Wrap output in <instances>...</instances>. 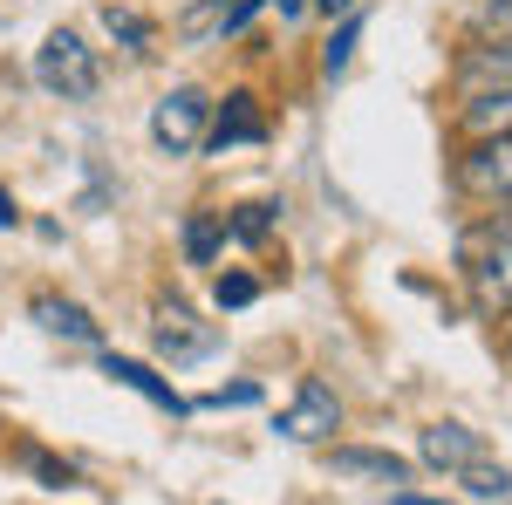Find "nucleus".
Masks as SVG:
<instances>
[{
    "label": "nucleus",
    "instance_id": "nucleus-1",
    "mask_svg": "<svg viewBox=\"0 0 512 505\" xmlns=\"http://www.w3.org/2000/svg\"><path fill=\"white\" fill-rule=\"evenodd\" d=\"M35 82L48 89V96H62V103H89V96H96V82H103L96 48H89L76 28H55V35L35 48Z\"/></svg>",
    "mask_w": 512,
    "mask_h": 505
},
{
    "label": "nucleus",
    "instance_id": "nucleus-2",
    "mask_svg": "<svg viewBox=\"0 0 512 505\" xmlns=\"http://www.w3.org/2000/svg\"><path fill=\"white\" fill-rule=\"evenodd\" d=\"M465 280L485 314H512V219L465 246Z\"/></svg>",
    "mask_w": 512,
    "mask_h": 505
},
{
    "label": "nucleus",
    "instance_id": "nucleus-3",
    "mask_svg": "<svg viewBox=\"0 0 512 505\" xmlns=\"http://www.w3.org/2000/svg\"><path fill=\"white\" fill-rule=\"evenodd\" d=\"M205 117H212V103H205V89L192 82H178L171 96H158V110H151V144L171 157H185L205 144Z\"/></svg>",
    "mask_w": 512,
    "mask_h": 505
},
{
    "label": "nucleus",
    "instance_id": "nucleus-4",
    "mask_svg": "<svg viewBox=\"0 0 512 505\" xmlns=\"http://www.w3.org/2000/svg\"><path fill=\"white\" fill-rule=\"evenodd\" d=\"M335 430H342V403H335V389L321 383V376H301L294 403L280 410V437H294V444H328Z\"/></svg>",
    "mask_w": 512,
    "mask_h": 505
},
{
    "label": "nucleus",
    "instance_id": "nucleus-5",
    "mask_svg": "<svg viewBox=\"0 0 512 505\" xmlns=\"http://www.w3.org/2000/svg\"><path fill=\"white\" fill-rule=\"evenodd\" d=\"M458 185L472 198H512V130L472 137V151L458 157Z\"/></svg>",
    "mask_w": 512,
    "mask_h": 505
},
{
    "label": "nucleus",
    "instance_id": "nucleus-6",
    "mask_svg": "<svg viewBox=\"0 0 512 505\" xmlns=\"http://www.w3.org/2000/svg\"><path fill=\"white\" fill-rule=\"evenodd\" d=\"M158 355L164 362H205V355L219 349V328H205L185 301H158Z\"/></svg>",
    "mask_w": 512,
    "mask_h": 505
},
{
    "label": "nucleus",
    "instance_id": "nucleus-7",
    "mask_svg": "<svg viewBox=\"0 0 512 505\" xmlns=\"http://www.w3.org/2000/svg\"><path fill=\"white\" fill-rule=\"evenodd\" d=\"M267 137V110H260V96L253 89H233L226 103H219V117H212V130H205V151H233V144H260Z\"/></svg>",
    "mask_w": 512,
    "mask_h": 505
},
{
    "label": "nucleus",
    "instance_id": "nucleus-8",
    "mask_svg": "<svg viewBox=\"0 0 512 505\" xmlns=\"http://www.w3.org/2000/svg\"><path fill=\"white\" fill-rule=\"evenodd\" d=\"M417 458H424L431 471H444V478H458L465 465L485 458V444H478V430H465V424H431L424 444H417Z\"/></svg>",
    "mask_w": 512,
    "mask_h": 505
},
{
    "label": "nucleus",
    "instance_id": "nucleus-9",
    "mask_svg": "<svg viewBox=\"0 0 512 505\" xmlns=\"http://www.w3.org/2000/svg\"><path fill=\"white\" fill-rule=\"evenodd\" d=\"M328 471L335 478H369V485H390V492H403L410 485V458H396V451H328Z\"/></svg>",
    "mask_w": 512,
    "mask_h": 505
},
{
    "label": "nucleus",
    "instance_id": "nucleus-10",
    "mask_svg": "<svg viewBox=\"0 0 512 505\" xmlns=\"http://www.w3.org/2000/svg\"><path fill=\"white\" fill-rule=\"evenodd\" d=\"M103 376H110V383H123V389H137L144 403H158V410H171V417H185V396L164 383L158 369H144V362H130V355H103Z\"/></svg>",
    "mask_w": 512,
    "mask_h": 505
},
{
    "label": "nucleus",
    "instance_id": "nucleus-11",
    "mask_svg": "<svg viewBox=\"0 0 512 505\" xmlns=\"http://www.w3.org/2000/svg\"><path fill=\"white\" fill-rule=\"evenodd\" d=\"M458 130H465V137L512 130V82H499V89H478V96H458Z\"/></svg>",
    "mask_w": 512,
    "mask_h": 505
},
{
    "label": "nucleus",
    "instance_id": "nucleus-12",
    "mask_svg": "<svg viewBox=\"0 0 512 505\" xmlns=\"http://www.w3.org/2000/svg\"><path fill=\"white\" fill-rule=\"evenodd\" d=\"M35 321L48 328V335H62V342H96V321H89V308H76V301L41 294V301H35Z\"/></svg>",
    "mask_w": 512,
    "mask_h": 505
},
{
    "label": "nucleus",
    "instance_id": "nucleus-13",
    "mask_svg": "<svg viewBox=\"0 0 512 505\" xmlns=\"http://www.w3.org/2000/svg\"><path fill=\"white\" fill-rule=\"evenodd\" d=\"M219 246H226V212H192V219H185V253L205 267Z\"/></svg>",
    "mask_w": 512,
    "mask_h": 505
},
{
    "label": "nucleus",
    "instance_id": "nucleus-14",
    "mask_svg": "<svg viewBox=\"0 0 512 505\" xmlns=\"http://www.w3.org/2000/svg\"><path fill=\"white\" fill-rule=\"evenodd\" d=\"M103 28H110L130 55H151V21H144L137 7H117V0H110V7H103Z\"/></svg>",
    "mask_w": 512,
    "mask_h": 505
},
{
    "label": "nucleus",
    "instance_id": "nucleus-15",
    "mask_svg": "<svg viewBox=\"0 0 512 505\" xmlns=\"http://www.w3.org/2000/svg\"><path fill=\"white\" fill-rule=\"evenodd\" d=\"M458 485H465L472 499H512V471H506V465H492V458L465 465V471H458Z\"/></svg>",
    "mask_w": 512,
    "mask_h": 505
},
{
    "label": "nucleus",
    "instance_id": "nucleus-16",
    "mask_svg": "<svg viewBox=\"0 0 512 505\" xmlns=\"http://www.w3.org/2000/svg\"><path fill=\"white\" fill-rule=\"evenodd\" d=\"M274 219H280V205H267V198H260V205H239L233 219H226V239H246V246H253V239L274 233Z\"/></svg>",
    "mask_w": 512,
    "mask_h": 505
},
{
    "label": "nucleus",
    "instance_id": "nucleus-17",
    "mask_svg": "<svg viewBox=\"0 0 512 505\" xmlns=\"http://www.w3.org/2000/svg\"><path fill=\"white\" fill-rule=\"evenodd\" d=\"M355 35H362V14H342V28H335V41H328V55H321V69H328V76H342V69H349Z\"/></svg>",
    "mask_w": 512,
    "mask_h": 505
},
{
    "label": "nucleus",
    "instance_id": "nucleus-18",
    "mask_svg": "<svg viewBox=\"0 0 512 505\" xmlns=\"http://www.w3.org/2000/svg\"><path fill=\"white\" fill-rule=\"evenodd\" d=\"M472 28H478V41H512V0H485L472 14Z\"/></svg>",
    "mask_w": 512,
    "mask_h": 505
},
{
    "label": "nucleus",
    "instance_id": "nucleus-19",
    "mask_svg": "<svg viewBox=\"0 0 512 505\" xmlns=\"http://www.w3.org/2000/svg\"><path fill=\"white\" fill-rule=\"evenodd\" d=\"M212 294H219V308H246V301H260V280L253 273H219Z\"/></svg>",
    "mask_w": 512,
    "mask_h": 505
},
{
    "label": "nucleus",
    "instance_id": "nucleus-20",
    "mask_svg": "<svg viewBox=\"0 0 512 505\" xmlns=\"http://www.w3.org/2000/svg\"><path fill=\"white\" fill-rule=\"evenodd\" d=\"M205 403H260V383H233V389H212Z\"/></svg>",
    "mask_w": 512,
    "mask_h": 505
},
{
    "label": "nucleus",
    "instance_id": "nucleus-21",
    "mask_svg": "<svg viewBox=\"0 0 512 505\" xmlns=\"http://www.w3.org/2000/svg\"><path fill=\"white\" fill-rule=\"evenodd\" d=\"M294 14H308V0H280V21H294Z\"/></svg>",
    "mask_w": 512,
    "mask_h": 505
},
{
    "label": "nucleus",
    "instance_id": "nucleus-22",
    "mask_svg": "<svg viewBox=\"0 0 512 505\" xmlns=\"http://www.w3.org/2000/svg\"><path fill=\"white\" fill-rule=\"evenodd\" d=\"M321 14H328V21H335V14H349V0H315Z\"/></svg>",
    "mask_w": 512,
    "mask_h": 505
},
{
    "label": "nucleus",
    "instance_id": "nucleus-23",
    "mask_svg": "<svg viewBox=\"0 0 512 505\" xmlns=\"http://www.w3.org/2000/svg\"><path fill=\"white\" fill-rule=\"evenodd\" d=\"M14 219H21V212H14V198L0 192V226H14Z\"/></svg>",
    "mask_w": 512,
    "mask_h": 505
},
{
    "label": "nucleus",
    "instance_id": "nucleus-24",
    "mask_svg": "<svg viewBox=\"0 0 512 505\" xmlns=\"http://www.w3.org/2000/svg\"><path fill=\"white\" fill-rule=\"evenodd\" d=\"M396 505H444V499H417V492H396Z\"/></svg>",
    "mask_w": 512,
    "mask_h": 505
}]
</instances>
